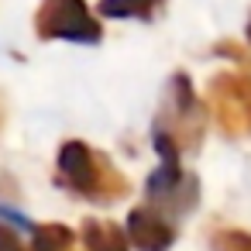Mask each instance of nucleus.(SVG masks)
<instances>
[{
	"label": "nucleus",
	"instance_id": "1a4fd4ad",
	"mask_svg": "<svg viewBox=\"0 0 251 251\" xmlns=\"http://www.w3.org/2000/svg\"><path fill=\"white\" fill-rule=\"evenodd\" d=\"M162 7V0H100V14L103 18H138L148 21L155 18V11Z\"/></svg>",
	"mask_w": 251,
	"mask_h": 251
},
{
	"label": "nucleus",
	"instance_id": "20e7f679",
	"mask_svg": "<svg viewBox=\"0 0 251 251\" xmlns=\"http://www.w3.org/2000/svg\"><path fill=\"white\" fill-rule=\"evenodd\" d=\"M206 103L227 138L251 134V73H220L206 86Z\"/></svg>",
	"mask_w": 251,
	"mask_h": 251
},
{
	"label": "nucleus",
	"instance_id": "f8f14e48",
	"mask_svg": "<svg viewBox=\"0 0 251 251\" xmlns=\"http://www.w3.org/2000/svg\"><path fill=\"white\" fill-rule=\"evenodd\" d=\"M248 42H251V18H248Z\"/></svg>",
	"mask_w": 251,
	"mask_h": 251
},
{
	"label": "nucleus",
	"instance_id": "f257e3e1",
	"mask_svg": "<svg viewBox=\"0 0 251 251\" xmlns=\"http://www.w3.org/2000/svg\"><path fill=\"white\" fill-rule=\"evenodd\" d=\"M151 141L162 155V165H179L182 151H196L203 145V103L196 100L186 73H172L162 110L155 117Z\"/></svg>",
	"mask_w": 251,
	"mask_h": 251
},
{
	"label": "nucleus",
	"instance_id": "9d476101",
	"mask_svg": "<svg viewBox=\"0 0 251 251\" xmlns=\"http://www.w3.org/2000/svg\"><path fill=\"white\" fill-rule=\"evenodd\" d=\"M210 248L213 251H251V234L248 230H217L210 237Z\"/></svg>",
	"mask_w": 251,
	"mask_h": 251
},
{
	"label": "nucleus",
	"instance_id": "423d86ee",
	"mask_svg": "<svg viewBox=\"0 0 251 251\" xmlns=\"http://www.w3.org/2000/svg\"><path fill=\"white\" fill-rule=\"evenodd\" d=\"M127 241L138 251H169L176 241V227L169 217H162L151 206H138L127 217Z\"/></svg>",
	"mask_w": 251,
	"mask_h": 251
},
{
	"label": "nucleus",
	"instance_id": "0eeeda50",
	"mask_svg": "<svg viewBox=\"0 0 251 251\" xmlns=\"http://www.w3.org/2000/svg\"><path fill=\"white\" fill-rule=\"evenodd\" d=\"M127 234L110 220H83V251H127Z\"/></svg>",
	"mask_w": 251,
	"mask_h": 251
},
{
	"label": "nucleus",
	"instance_id": "9b49d317",
	"mask_svg": "<svg viewBox=\"0 0 251 251\" xmlns=\"http://www.w3.org/2000/svg\"><path fill=\"white\" fill-rule=\"evenodd\" d=\"M0 251H25V244H21V237L0 220Z\"/></svg>",
	"mask_w": 251,
	"mask_h": 251
},
{
	"label": "nucleus",
	"instance_id": "6e6552de",
	"mask_svg": "<svg viewBox=\"0 0 251 251\" xmlns=\"http://www.w3.org/2000/svg\"><path fill=\"white\" fill-rule=\"evenodd\" d=\"M73 241L76 234L66 224H35L28 251H73Z\"/></svg>",
	"mask_w": 251,
	"mask_h": 251
},
{
	"label": "nucleus",
	"instance_id": "f03ea898",
	"mask_svg": "<svg viewBox=\"0 0 251 251\" xmlns=\"http://www.w3.org/2000/svg\"><path fill=\"white\" fill-rule=\"evenodd\" d=\"M59 182L69 193L100 206L121 203L131 193V182L124 179V172L86 141H66L59 148Z\"/></svg>",
	"mask_w": 251,
	"mask_h": 251
},
{
	"label": "nucleus",
	"instance_id": "39448f33",
	"mask_svg": "<svg viewBox=\"0 0 251 251\" xmlns=\"http://www.w3.org/2000/svg\"><path fill=\"white\" fill-rule=\"evenodd\" d=\"M145 200L162 217H186L200 203V179L182 165H158L145 182Z\"/></svg>",
	"mask_w": 251,
	"mask_h": 251
},
{
	"label": "nucleus",
	"instance_id": "7ed1b4c3",
	"mask_svg": "<svg viewBox=\"0 0 251 251\" xmlns=\"http://www.w3.org/2000/svg\"><path fill=\"white\" fill-rule=\"evenodd\" d=\"M35 35L42 42L97 45L103 38V28L90 14L86 0H42V7L35 14Z\"/></svg>",
	"mask_w": 251,
	"mask_h": 251
}]
</instances>
